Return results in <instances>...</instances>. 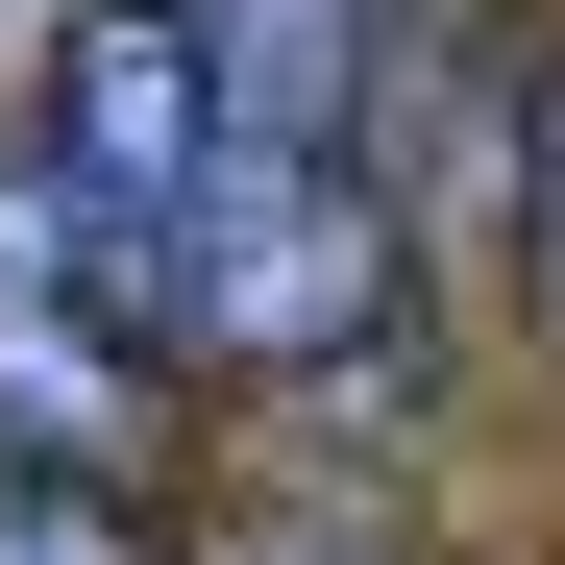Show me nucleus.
<instances>
[{
  "label": "nucleus",
  "mask_w": 565,
  "mask_h": 565,
  "mask_svg": "<svg viewBox=\"0 0 565 565\" xmlns=\"http://www.w3.org/2000/svg\"><path fill=\"white\" fill-rule=\"evenodd\" d=\"M0 565H172V541H148V492H99V467H25V443H0Z\"/></svg>",
  "instance_id": "obj_1"
},
{
  "label": "nucleus",
  "mask_w": 565,
  "mask_h": 565,
  "mask_svg": "<svg viewBox=\"0 0 565 565\" xmlns=\"http://www.w3.org/2000/svg\"><path fill=\"white\" fill-rule=\"evenodd\" d=\"M246 565H344V541H246Z\"/></svg>",
  "instance_id": "obj_2"
}]
</instances>
